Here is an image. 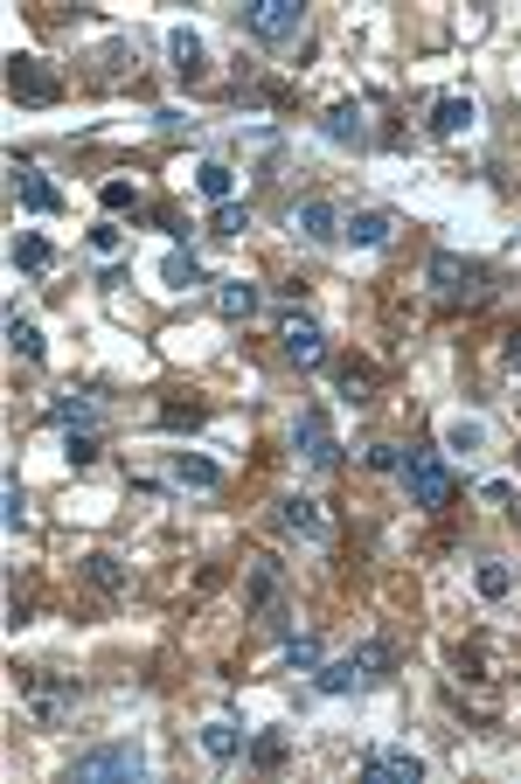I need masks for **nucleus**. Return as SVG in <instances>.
Instances as JSON below:
<instances>
[{
	"mask_svg": "<svg viewBox=\"0 0 521 784\" xmlns=\"http://www.w3.org/2000/svg\"><path fill=\"white\" fill-rule=\"evenodd\" d=\"M389 660H397V652H389L382 639H369V646L341 652V660H320V667H313V688H320V694H361V688H376L382 673H389Z\"/></svg>",
	"mask_w": 521,
	"mask_h": 784,
	"instance_id": "nucleus-1",
	"label": "nucleus"
},
{
	"mask_svg": "<svg viewBox=\"0 0 521 784\" xmlns=\"http://www.w3.org/2000/svg\"><path fill=\"white\" fill-rule=\"evenodd\" d=\"M425 285H431V299H446V306H473V299H487V265L480 257H459V250H431Z\"/></svg>",
	"mask_w": 521,
	"mask_h": 784,
	"instance_id": "nucleus-2",
	"label": "nucleus"
},
{
	"mask_svg": "<svg viewBox=\"0 0 521 784\" xmlns=\"http://www.w3.org/2000/svg\"><path fill=\"white\" fill-rule=\"evenodd\" d=\"M237 21H244V35H251V42H265V49L299 42V35H306V8H299V0H244Z\"/></svg>",
	"mask_w": 521,
	"mask_h": 784,
	"instance_id": "nucleus-3",
	"label": "nucleus"
},
{
	"mask_svg": "<svg viewBox=\"0 0 521 784\" xmlns=\"http://www.w3.org/2000/svg\"><path fill=\"white\" fill-rule=\"evenodd\" d=\"M403 493H410V507H452V493H459V479H452V465L438 458V452H403Z\"/></svg>",
	"mask_w": 521,
	"mask_h": 784,
	"instance_id": "nucleus-4",
	"label": "nucleus"
},
{
	"mask_svg": "<svg viewBox=\"0 0 521 784\" xmlns=\"http://www.w3.org/2000/svg\"><path fill=\"white\" fill-rule=\"evenodd\" d=\"M104 777H146V750L140 743H104V750H84L70 764V784H104Z\"/></svg>",
	"mask_w": 521,
	"mask_h": 784,
	"instance_id": "nucleus-5",
	"label": "nucleus"
},
{
	"mask_svg": "<svg viewBox=\"0 0 521 784\" xmlns=\"http://www.w3.org/2000/svg\"><path fill=\"white\" fill-rule=\"evenodd\" d=\"M293 458L306 465V473H327V465L341 458V437H334L327 410H299L293 416Z\"/></svg>",
	"mask_w": 521,
	"mask_h": 784,
	"instance_id": "nucleus-6",
	"label": "nucleus"
},
{
	"mask_svg": "<svg viewBox=\"0 0 521 784\" xmlns=\"http://www.w3.org/2000/svg\"><path fill=\"white\" fill-rule=\"evenodd\" d=\"M8 91H14L21 104H57V97H63V76L49 70L42 56H8Z\"/></svg>",
	"mask_w": 521,
	"mask_h": 784,
	"instance_id": "nucleus-7",
	"label": "nucleus"
},
{
	"mask_svg": "<svg viewBox=\"0 0 521 784\" xmlns=\"http://www.w3.org/2000/svg\"><path fill=\"white\" fill-rule=\"evenodd\" d=\"M8 188H14L21 208H35V216H63V188H57V180H49L42 167L14 161V167H8Z\"/></svg>",
	"mask_w": 521,
	"mask_h": 784,
	"instance_id": "nucleus-8",
	"label": "nucleus"
},
{
	"mask_svg": "<svg viewBox=\"0 0 521 784\" xmlns=\"http://www.w3.org/2000/svg\"><path fill=\"white\" fill-rule=\"evenodd\" d=\"M320 140H334V146H369V112H361L355 97L327 104V112H320Z\"/></svg>",
	"mask_w": 521,
	"mask_h": 784,
	"instance_id": "nucleus-9",
	"label": "nucleus"
},
{
	"mask_svg": "<svg viewBox=\"0 0 521 784\" xmlns=\"http://www.w3.org/2000/svg\"><path fill=\"white\" fill-rule=\"evenodd\" d=\"M293 237H299V244H327V237H341V216H334V202H320V195L293 202Z\"/></svg>",
	"mask_w": 521,
	"mask_h": 784,
	"instance_id": "nucleus-10",
	"label": "nucleus"
},
{
	"mask_svg": "<svg viewBox=\"0 0 521 784\" xmlns=\"http://www.w3.org/2000/svg\"><path fill=\"white\" fill-rule=\"evenodd\" d=\"M278 528L285 535H306V541H327V514H320L313 493H285V501H278Z\"/></svg>",
	"mask_w": 521,
	"mask_h": 784,
	"instance_id": "nucleus-11",
	"label": "nucleus"
},
{
	"mask_svg": "<svg viewBox=\"0 0 521 784\" xmlns=\"http://www.w3.org/2000/svg\"><path fill=\"white\" fill-rule=\"evenodd\" d=\"M216 312H223L229 327H251L257 312H265V292H257L251 278H223V285H216Z\"/></svg>",
	"mask_w": 521,
	"mask_h": 784,
	"instance_id": "nucleus-12",
	"label": "nucleus"
},
{
	"mask_svg": "<svg viewBox=\"0 0 521 784\" xmlns=\"http://www.w3.org/2000/svg\"><path fill=\"white\" fill-rule=\"evenodd\" d=\"M361 777H397V784H417L425 777V756L417 750H361Z\"/></svg>",
	"mask_w": 521,
	"mask_h": 784,
	"instance_id": "nucleus-13",
	"label": "nucleus"
},
{
	"mask_svg": "<svg viewBox=\"0 0 521 784\" xmlns=\"http://www.w3.org/2000/svg\"><path fill=\"white\" fill-rule=\"evenodd\" d=\"M285 361H293V369H320V361H327V333L320 327H313V320H285Z\"/></svg>",
	"mask_w": 521,
	"mask_h": 784,
	"instance_id": "nucleus-14",
	"label": "nucleus"
},
{
	"mask_svg": "<svg viewBox=\"0 0 521 784\" xmlns=\"http://www.w3.org/2000/svg\"><path fill=\"white\" fill-rule=\"evenodd\" d=\"M167 56H174V76H181V84H202V76H208V42H202L195 29H174V35H167Z\"/></svg>",
	"mask_w": 521,
	"mask_h": 784,
	"instance_id": "nucleus-15",
	"label": "nucleus"
},
{
	"mask_svg": "<svg viewBox=\"0 0 521 784\" xmlns=\"http://www.w3.org/2000/svg\"><path fill=\"white\" fill-rule=\"evenodd\" d=\"M341 237H348L355 250H382L389 237H397V223H389V216H382V208H355V216L341 223Z\"/></svg>",
	"mask_w": 521,
	"mask_h": 784,
	"instance_id": "nucleus-16",
	"label": "nucleus"
},
{
	"mask_svg": "<svg viewBox=\"0 0 521 784\" xmlns=\"http://www.w3.org/2000/svg\"><path fill=\"white\" fill-rule=\"evenodd\" d=\"M473 118H480L473 97H438V104H431V133H438V140H459Z\"/></svg>",
	"mask_w": 521,
	"mask_h": 784,
	"instance_id": "nucleus-17",
	"label": "nucleus"
},
{
	"mask_svg": "<svg viewBox=\"0 0 521 784\" xmlns=\"http://www.w3.org/2000/svg\"><path fill=\"white\" fill-rule=\"evenodd\" d=\"M202 750L216 756V764H237L251 743H244V729H237V722H202Z\"/></svg>",
	"mask_w": 521,
	"mask_h": 784,
	"instance_id": "nucleus-18",
	"label": "nucleus"
},
{
	"mask_svg": "<svg viewBox=\"0 0 521 784\" xmlns=\"http://www.w3.org/2000/svg\"><path fill=\"white\" fill-rule=\"evenodd\" d=\"M167 473L181 479V486H202V493H216L223 486V473L208 458H195V452H167Z\"/></svg>",
	"mask_w": 521,
	"mask_h": 784,
	"instance_id": "nucleus-19",
	"label": "nucleus"
},
{
	"mask_svg": "<svg viewBox=\"0 0 521 784\" xmlns=\"http://www.w3.org/2000/svg\"><path fill=\"white\" fill-rule=\"evenodd\" d=\"M8 348H14L21 361H42V354H49V341H42V327H35V320H29V312H21V306L8 312Z\"/></svg>",
	"mask_w": 521,
	"mask_h": 784,
	"instance_id": "nucleus-20",
	"label": "nucleus"
},
{
	"mask_svg": "<svg viewBox=\"0 0 521 784\" xmlns=\"http://www.w3.org/2000/svg\"><path fill=\"white\" fill-rule=\"evenodd\" d=\"M473 590L487 597V605H501V597H514V569H508L501 556H480V569H473Z\"/></svg>",
	"mask_w": 521,
	"mask_h": 784,
	"instance_id": "nucleus-21",
	"label": "nucleus"
},
{
	"mask_svg": "<svg viewBox=\"0 0 521 784\" xmlns=\"http://www.w3.org/2000/svg\"><path fill=\"white\" fill-rule=\"evenodd\" d=\"M8 257H14V271H35V278L57 271V244H49V237H14Z\"/></svg>",
	"mask_w": 521,
	"mask_h": 784,
	"instance_id": "nucleus-22",
	"label": "nucleus"
},
{
	"mask_svg": "<svg viewBox=\"0 0 521 784\" xmlns=\"http://www.w3.org/2000/svg\"><path fill=\"white\" fill-rule=\"evenodd\" d=\"M161 285H167V292H188V285H202V257H195V250H167V257H161Z\"/></svg>",
	"mask_w": 521,
	"mask_h": 784,
	"instance_id": "nucleus-23",
	"label": "nucleus"
},
{
	"mask_svg": "<svg viewBox=\"0 0 521 784\" xmlns=\"http://www.w3.org/2000/svg\"><path fill=\"white\" fill-rule=\"evenodd\" d=\"M195 188H202L208 202L223 208L229 195H237V167H223V161H202V167H195Z\"/></svg>",
	"mask_w": 521,
	"mask_h": 784,
	"instance_id": "nucleus-24",
	"label": "nucleus"
},
{
	"mask_svg": "<svg viewBox=\"0 0 521 784\" xmlns=\"http://www.w3.org/2000/svg\"><path fill=\"white\" fill-rule=\"evenodd\" d=\"M91 416H98V396H76V389H63V396L49 403V424H63V431L91 424Z\"/></svg>",
	"mask_w": 521,
	"mask_h": 784,
	"instance_id": "nucleus-25",
	"label": "nucleus"
},
{
	"mask_svg": "<svg viewBox=\"0 0 521 784\" xmlns=\"http://www.w3.org/2000/svg\"><path fill=\"white\" fill-rule=\"evenodd\" d=\"M84 577H91L98 590H125V563L112 556V548H91V556H84Z\"/></svg>",
	"mask_w": 521,
	"mask_h": 784,
	"instance_id": "nucleus-26",
	"label": "nucleus"
},
{
	"mask_svg": "<svg viewBox=\"0 0 521 784\" xmlns=\"http://www.w3.org/2000/svg\"><path fill=\"white\" fill-rule=\"evenodd\" d=\"M446 444L473 458V452H487V424H480V416H452V424H446Z\"/></svg>",
	"mask_w": 521,
	"mask_h": 784,
	"instance_id": "nucleus-27",
	"label": "nucleus"
},
{
	"mask_svg": "<svg viewBox=\"0 0 521 784\" xmlns=\"http://www.w3.org/2000/svg\"><path fill=\"white\" fill-rule=\"evenodd\" d=\"M278 639H285V667H299V673L320 667V639L313 632H278Z\"/></svg>",
	"mask_w": 521,
	"mask_h": 784,
	"instance_id": "nucleus-28",
	"label": "nucleus"
},
{
	"mask_svg": "<svg viewBox=\"0 0 521 784\" xmlns=\"http://www.w3.org/2000/svg\"><path fill=\"white\" fill-rule=\"evenodd\" d=\"M98 202L112 208V216H125V208L140 216V188H133V180H119V174H112V180H98Z\"/></svg>",
	"mask_w": 521,
	"mask_h": 784,
	"instance_id": "nucleus-29",
	"label": "nucleus"
},
{
	"mask_svg": "<svg viewBox=\"0 0 521 784\" xmlns=\"http://www.w3.org/2000/svg\"><path fill=\"white\" fill-rule=\"evenodd\" d=\"M244 756H251L257 771H278V764H285V729H265V736H257Z\"/></svg>",
	"mask_w": 521,
	"mask_h": 784,
	"instance_id": "nucleus-30",
	"label": "nucleus"
},
{
	"mask_svg": "<svg viewBox=\"0 0 521 784\" xmlns=\"http://www.w3.org/2000/svg\"><path fill=\"white\" fill-rule=\"evenodd\" d=\"M208 229H216V237H244V229H251V208H244V202H223L216 216H208Z\"/></svg>",
	"mask_w": 521,
	"mask_h": 784,
	"instance_id": "nucleus-31",
	"label": "nucleus"
},
{
	"mask_svg": "<svg viewBox=\"0 0 521 784\" xmlns=\"http://www.w3.org/2000/svg\"><path fill=\"white\" fill-rule=\"evenodd\" d=\"M0 501H8V535H21V520H29V493H21V473H8Z\"/></svg>",
	"mask_w": 521,
	"mask_h": 784,
	"instance_id": "nucleus-32",
	"label": "nucleus"
},
{
	"mask_svg": "<svg viewBox=\"0 0 521 784\" xmlns=\"http://www.w3.org/2000/svg\"><path fill=\"white\" fill-rule=\"evenodd\" d=\"M84 244H91V257H119V250H125V229H119V223H98Z\"/></svg>",
	"mask_w": 521,
	"mask_h": 784,
	"instance_id": "nucleus-33",
	"label": "nucleus"
},
{
	"mask_svg": "<svg viewBox=\"0 0 521 784\" xmlns=\"http://www.w3.org/2000/svg\"><path fill=\"white\" fill-rule=\"evenodd\" d=\"M161 424H167V431H195V424H202V403H167Z\"/></svg>",
	"mask_w": 521,
	"mask_h": 784,
	"instance_id": "nucleus-34",
	"label": "nucleus"
},
{
	"mask_svg": "<svg viewBox=\"0 0 521 784\" xmlns=\"http://www.w3.org/2000/svg\"><path fill=\"white\" fill-rule=\"evenodd\" d=\"M63 458H70V465H91V458H98V437H91V431H70Z\"/></svg>",
	"mask_w": 521,
	"mask_h": 784,
	"instance_id": "nucleus-35",
	"label": "nucleus"
},
{
	"mask_svg": "<svg viewBox=\"0 0 521 784\" xmlns=\"http://www.w3.org/2000/svg\"><path fill=\"white\" fill-rule=\"evenodd\" d=\"M369 465L376 473H403V444H369Z\"/></svg>",
	"mask_w": 521,
	"mask_h": 784,
	"instance_id": "nucleus-36",
	"label": "nucleus"
},
{
	"mask_svg": "<svg viewBox=\"0 0 521 784\" xmlns=\"http://www.w3.org/2000/svg\"><path fill=\"white\" fill-rule=\"evenodd\" d=\"M369 382H376V375H369V369H361V361H348V369H341V389H348V396H355V403H361V396H369Z\"/></svg>",
	"mask_w": 521,
	"mask_h": 784,
	"instance_id": "nucleus-37",
	"label": "nucleus"
},
{
	"mask_svg": "<svg viewBox=\"0 0 521 784\" xmlns=\"http://www.w3.org/2000/svg\"><path fill=\"white\" fill-rule=\"evenodd\" d=\"M501 354H508V369H521V333H508V348H501Z\"/></svg>",
	"mask_w": 521,
	"mask_h": 784,
	"instance_id": "nucleus-38",
	"label": "nucleus"
},
{
	"mask_svg": "<svg viewBox=\"0 0 521 784\" xmlns=\"http://www.w3.org/2000/svg\"><path fill=\"white\" fill-rule=\"evenodd\" d=\"M514 514H521V507H514Z\"/></svg>",
	"mask_w": 521,
	"mask_h": 784,
	"instance_id": "nucleus-39",
	"label": "nucleus"
}]
</instances>
